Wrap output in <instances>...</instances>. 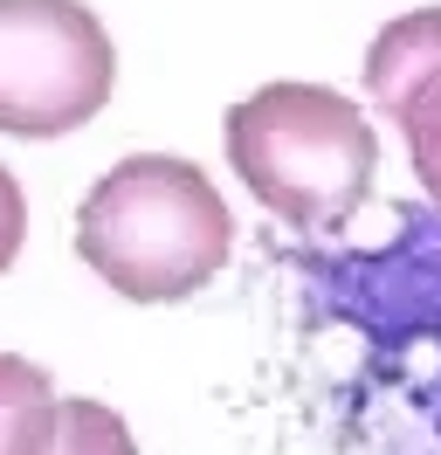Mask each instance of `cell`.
Returning a JSON list of instances; mask_svg holds the SVG:
<instances>
[{
  "label": "cell",
  "mask_w": 441,
  "mask_h": 455,
  "mask_svg": "<svg viewBox=\"0 0 441 455\" xmlns=\"http://www.w3.org/2000/svg\"><path fill=\"white\" fill-rule=\"evenodd\" d=\"M235 214L180 152H132L76 200V256L124 304H187L220 276Z\"/></svg>",
  "instance_id": "1"
},
{
  "label": "cell",
  "mask_w": 441,
  "mask_h": 455,
  "mask_svg": "<svg viewBox=\"0 0 441 455\" xmlns=\"http://www.w3.org/2000/svg\"><path fill=\"white\" fill-rule=\"evenodd\" d=\"M228 166L276 221L303 235H338L373 200L380 139L345 90L325 84H262L228 104Z\"/></svg>",
  "instance_id": "2"
},
{
  "label": "cell",
  "mask_w": 441,
  "mask_h": 455,
  "mask_svg": "<svg viewBox=\"0 0 441 455\" xmlns=\"http://www.w3.org/2000/svg\"><path fill=\"white\" fill-rule=\"evenodd\" d=\"M117 49L83 0H0V132L69 139L110 104Z\"/></svg>",
  "instance_id": "3"
},
{
  "label": "cell",
  "mask_w": 441,
  "mask_h": 455,
  "mask_svg": "<svg viewBox=\"0 0 441 455\" xmlns=\"http://www.w3.org/2000/svg\"><path fill=\"white\" fill-rule=\"evenodd\" d=\"M441 69V7H413V14H393L380 35H373V49H365V97L373 104H393L413 76H428Z\"/></svg>",
  "instance_id": "4"
},
{
  "label": "cell",
  "mask_w": 441,
  "mask_h": 455,
  "mask_svg": "<svg viewBox=\"0 0 441 455\" xmlns=\"http://www.w3.org/2000/svg\"><path fill=\"white\" fill-rule=\"evenodd\" d=\"M55 421V387L49 366L21 352H0V455H42Z\"/></svg>",
  "instance_id": "5"
},
{
  "label": "cell",
  "mask_w": 441,
  "mask_h": 455,
  "mask_svg": "<svg viewBox=\"0 0 441 455\" xmlns=\"http://www.w3.org/2000/svg\"><path fill=\"white\" fill-rule=\"evenodd\" d=\"M386 117L400 124V145H407V159H413L421 194L441 200V69L413 76V84L386 104Z\"/></svg>",
  "instance_id": "6"
},
{
  "label": "cell",
  "mask_w": 441,
  "mask_h": 455,
  "mask_svg": "<svg viewBox=\"0 0 441 455\" xmlns=\"http://www.w3.org/2000/svg\"><path fill=\"white\" fill-rule=\"evenodd\" d=\"M42 455H138V442H132V427H124L117 407H104L90 394H69V400H55Z\"/></svg>",
  "instance_id": "7"
},
{
  "label": "cell",
  "mask_w": 441,
  "mask_h": 455,
  "mask_svg": "<svg viewBox=\"0 0 441 455\" xmlns=\"http://www.w3.org/2000/svg\"><path fill=\"white\" fill-rule=\"evenodd\" d=\"M21 242H28V200H21V180L0 166V276L14 269Z\"/></svg>",
  "instance_id": "8"
}]
</instances>
